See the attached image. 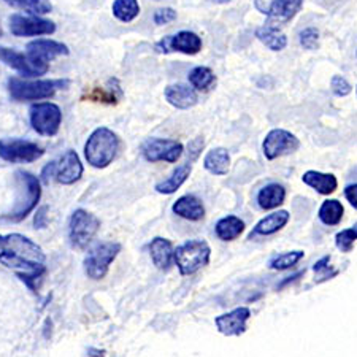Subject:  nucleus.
Returning <instances> with one entry per match:
<instances>
[{
  "label": "nucleus",
  "mask_w": 357,
  "mask_h": 357,
  "mask_svg": "<svg viewBox=\"0 0 357 357\" xmlns=\"http://www.w3.org/2000/svg\"><path fill=\"white\" fill-rule=\"evenodd\" d=\"M286 200V189L283 184L270 183L257 194V204L262 210H273L283 205Z\"/></svg>",
  "instance_id": "25"
},
{
  "label": "nucleus",
  "mask_w": 357,
  "mask_h": 357,
  "mask_svg": "<svg viewBox=\"0 0 357 357\" xmlns=\"http://www.w3.org/2000/svg\"><path fill=\"white\" fill-rule=\"evenodd\" d=\"M298 40H301V45L305 50H310V51L318 50L319 32L313 27H308V29H305L303 32H301V37H298Z\"/></svg>",
  "instance_id": "37"
},
{
  "label": "nucleus",
  "mask_w": 357,
  "mask_h": 357,
  "mask_svg": "<svg viewBox=\"0 0 357 357\" xmlns=\"http://www.w3.org/2000/svg\"><path fill=\"white\" fill-rule=\"evenodd\" d=\"M343 213L344 208L342 202H338L337 199H329L322 202L318 216L321 222L326 224V226H337L343 220Z\"/></svg>",
  "instance_id": "29"
},
{
  "label": "nucleus",
  "mask_w": 357,
  "mask_h": 357,
  "mask_svg": "<svg viewBox=\"0 0 357 357\" xmlns=\"http://www.w3.org/2000/svg\"><path fill=\"white\" fill-rule=\"evenodd\" d=\"M68 86L67 79H40V82H26L21 78L8 79V92L11 99L16 102L24 100H42L50 99L56 94L57 89H64Z\"/></svg>",
  "instance_id": "4"
},
{
  "label": "nucleus",
  "mask_w": 357,
  "mask_h": 357,
  "mask_svg": "<svg viewBox=\"0 0 357 357\" xmlns=\"http://www.w3.org/2000/svg\"><path fill=\"white\" fill-rule=\"evenodd\" d=\"M184 148L180 142L167 140V138H151L143 145V156L148 162L175 164L183 156Z\"/></svg>",
  "instance_id": "14"
},
{
  "label": "nucleus",
  "mask_w": 357,
  "mask_h": 357,
  "mask_svg": "<svg viewBox=\"0 0 357 357\" xmlns=\"http://www.w3.org/2000/svg\"><path fill=\"white\" fill-rule=\"evenodd\" d=\"M331 88H332L333 94H335L337 97L349 96L351 91H353V86H351V84L348 83V79L343 78L342 75H335V77L332 78Z\"/></svg>",
  "instance_id": "38"
},
{
  "label": "nucleus",
  "mask_w": 357,
  "mask_h": 357,
  "mask_svg": "<svg viewBox=\"0 0 357 357\" xmlns=\"http://www.w3.org/2000/svg\"><path fill=\"white\" fill-rule=\"evenodd\" d=\"M45 154V149L37 143L21 138H3L0 140V158L11 164L36 162Z\"/></svg>",
  "instance_id": "9"
},
{
  "label": "nucleus",
  "mask_w": 357,
  "mask_h": 357,
  "mask_svg": "<svg viewBox=\"0 0 357 357\" xmlns=\"http://www.w3.org/2000/svg\"><path fill=\"white\" fill-rule=\"evenodd\" d=\"M121 248L123 246L118 241H100L92 246L84 259V273L94 281L105 278L110 266L121 252Z\"/></svg>",
  "instance_id": "6"
},
{
  "label": "nucleus",
  "mask_w": 357,
  "mask_h": 357,
  "mask_svg": "<svg viewBox=\"0 0 357 357\" xmlns=\"http://www.w3.org/2000/svg\"><path fill=\"white\" fill-rule=\"evenodd\" d=\"M33 226L37 229H45L48 226V206H42L33 218Z\"/></svg>",
  "instance_id": "40"
},
{
  "label": "nucleus",
  "mask_w": 357,
  "mask_h": 357,
  "mask_svg": "<svg viewBox=\"0 0 357 357\" xmlns=\"http://www.w3.org/2000/svg\"><path fill=\"white\" fill-rule=\"evenodd\" d=\"M10 31L16 37H36V36H51L56 32V24L53 21L37 18V16L11 15Z\"/></svg>",
  "instance_id": "13"
},
{
  "label": "nucleus",
  "mask_w": 357,
  "mask_h": 357,
  "mask_svg": "<svg viewBox=\"0 0 357 357\" xmlns=\"http://www.w3.org/2000/svg\"><path fill=\"white\" fill-rule=\"evenodd\" d=\"M191 172H192V164L191 162H186L184 165H180L176 170H174V174L167 178V180L156 184V191L159 194H167V195L176 192L178 189H180L183 184L188 181V178H189V175H191Z\"/></svg>",
  "instance_id": "27"
},
{
  "label": "nucleus",
  "mask_w": 357,
  "mask_h": 357,
  "mask_svg": "<svg viewBox=\"0 0 357 357\" xmlns=\"http://www.w3.org/2000/svg\"><path fill=\"white\" fill-rule=\"evenodd\" d=\"M121 140L108 128H97L84 145V156L94 169H107L118 156Z\"/></svg>",
  "instance_id": "2"
},
{
  "label": "nucleus",
  "mask_w": 357,
  "mask_h": 357,
  "mask_svg": "<svg viewBox=\"0 0 357 357\" xmlns=\"http://www.w3.org/2000/svg\"><path fill=\"white\" fill-rule=\"evenodd\" d=\"M329 264H331V256H324L314 264L313 272L316 275V283H324V281L335 278L338 275V270L332 268Z\"/></svg>",
  "instance_id": "34"
},
{
  "label": "nucleus",
  "mask_w": 357,
  "mask_h": 357,
  "mask_svg": "<svg viewBox=\"0 0 357 357\" xmlns=\"http://www.w3.org/2000/svg\"><path fill=\"white\" fill-rule=\"evenodd\" d=\"M189 83L197 91H208L216 84V77L208 67H195L189 72Z\"/></svg>",
  "instance_id": "30"
},
{
  "label": "nucleus",
  "mask_w": 357,
  "mask_h": 357,
  "mask_svg": "<svg viewBox=\"0 0 357 357\" xmlns=\"http://www.w3.org/2000/svg\"><path fill=\"white\" fill-rule=\"evenodd\" d=\"M149 256H151L154 266L162 272H167L172 266V259H174V245L164 237L153 238L149 243Z\"/></svg>",
  "instance_id": "21"
},
{
  "label": "nucleus",
  "mask_w": 357,
  "mask_h": 357,
  "mask_svg": "<svg viewBox=\"0 0 357 357\" xmlns=\"http://www.w3.org/2000/svg\"><path fill=\"white\" fill-rule=\"evenodd\" d=\"M86 99L92 102L108 103V105H116L119 100V94L114 92V89H105V88H94L88 92Z\"/></svg>",
  "instance_id": "36"
},
{
  "label": "nucleus",
  "mask_w": 357,
  "mask_h": 357,
  "mask_svg": "<svg viewBox=\"0 0 357 357\" xmlns=\"http://www.w3.org/2000/svg\"><path fill=\"white\" fill-rule=\"evenodd\" d=\"M302 181L322 195H331L335 192L338 188V181L335 175L321 174V172H316V170L305 172L302 176Z\"/></svg>",
  "instance_id": "23"
},
{
  "label": "nucleus",
  "mask_w": 357,
  "mask_h": 357,
  "mask_svg": "<svg viewBox=\"0 0 357 357\" xmlns=\"http://www.w3.org/2000/svg\"><path fill=\"white\" fill-rule=\"evenodd\" d=\"M256 37L272 51H283L287 45V37L278 27L272 24L259 27L256 31Z\"/></svg>",
  "instance_id": "28"
},
{
  "label": "nucleus",
  "mask_w": 357,
  "mask_h": 357,
  "mask_svg": "<svg viewBox=\"0 0 357 357\" xmlns=\"http://www.w3.org/2000/svg\"><path fill=\"white\" fill-rule=\"evenodd\" d=\"M16 184H18V197H16L15 206L5 218L13 222H20L26 220L29 213L37 206L42 197V188H40L38 178L24 170L16 172Z\"/></svg>",
  "instance_id": "3"
},
{
  "label": "nucleus",
  "mask_w": 357,
  "mask_h": 357,
  "mask_svg": "<svg viewBox=\"0 0 357 357\" xmlns=\"http://www.w3.org/2000/svg\"><path fill=\"white\" fill-rule=\"evenodd\" d=\"M0 37H2V29H0Z\"/></svg>",
  "instance_id": "46"
},
{
  "label": "nucleus",
  "mask_w": 357,
  "mask_h": 357,
  "mask_svg": "<svg viewBox=\"0 0 357 357\" xmlns=\"http://www.w3.org/2000/svg\"><path fill=\"white\" fill-rule=\"evenodd\" d=\"M88 356H105V351H97V349H88Z\"/></svg>",
  "instance_id": "45"
},
{
  "label": "nucleus",
  "mask_w": 357,
  "mask_h": 357,
  "mask_svg": "<svg viewBox=\"0 0 357 357\" xmlns=\"http://www.w3.org/2000/svg\"><path fill=\"white\" fill-rule=\"evenodd\" d=\"M344 197L348 199L349 205L354 206V210L357 208V184H349V186L344 189Z\"/></svg>",
  "instance_id": "41"
},
{
  "label": "nucleus",
  "mask_w": 357,
  "mask_h": 357,
  "mask_svg": "<svg viewBox=\"0 0 357 357\" xmlns=\"http://www.w3.org/2000/svg\"><path fill=\"white\" fill-rule=\"evenodd\" d=\"M165 100L169 102L172 107L178 108V110H189V108L197 105L199 96L192 86L176 83L167 86Z\"/></svg>",
  "instance_id": "19"
},
{
  "label": "nucleus",
  "mask_w": 357,
  "mask_h": 357,
  "mask_svg": "<svg viewBox=\"0 0 357 357\" xmlns=\"http://www.w3.org/2000/svg\"><path fill=\"white\" fill-rule=\"evenodd\" d=\"M301 148V140L284 129H273L264 138L262 151L264 156L268 160H275L278 158L287 156V154L296 153Z\"/></svg>",
  "instance_id": "11"
},
{
  "label": "nucleus",
  "mask_w": 357,
  "mask_h": 357,
  "mask_svg": "<svg viewBox=\"0 0 357 357\" xmlns=\"http://www.w3.org/2000/svg\"><path fill=\"white\" fill-rule=\"evenodd\" d=\"M215 232L216 237L222 241H234L245 232V221L234 215L224 216L222 220L216 222Z\"/></svg>",
  "instance_id": "26"
},
{
  "label": "nucleus",
  "mask_w": 357,
  "mask_h": 357,
  "mask_svg": "<svg viewBox=\"0 0 357 357\" xmlns=\"http://www.w3.org/2000/svg\"><path fill=\"white\" fill-rule=\"evenodd\" d=\"M26 56L29 59L46 72L50 70V61L70 53L67 45L54 42V40H33V42L26 46Z\"/></svg>",
  "instance_id": "12"
},
{
  "label": "nucleus",
  "mask_w": 357,
  "mask_h": 357,
  "mask_svg": "<svg viewBox=\"0 0 357 357\" xmlns=\"http://www.w3.org/2000/svg\"><path fill=\"white\" fill-rule=\"evenodd\" d=\"M114 18L121 22H130L140 15V5L138 0H114L113 3Z\"/></svg>",
  "instance_id": "31"
},
{
  "label": "nucleus",
  "mask_w": 357,
  "mask_h": 357,
  "mask_svg": "<svg viewBox=\"0 0 357 357\" xmlns=\"http://www.w3.org/2000/svg\"><path fill=\"white\" fill-rule=\"evenodd\" d=\"M305 256L303 251H289L283 252V255L275 256L272 261L268 262V267L272 270H287L294 266H297Z\"/></svg>",
  "instance_id": "33"
},
{
  "label": "nucleus",
  "mask_w": 357,
  "mask_h": 357,
  "mask_svg": "<svg viewBox=\"0 0 357 357\" xmlns=\"http://www.w3.org/2000/svg\"><path fill=\"white\" fill-rule=\"evenodd\" d=\"M256 8L268 16L267 24L278 27L287 24L301 11L303 0H255Z\"/></svg>",
  "instance_id": "10"
},
{
  "label": "nucleus",
  "mask_w": 357,
  "mask_h": 357,
  "mask_svg": "<svg viewBox=\"0 0 357 357\" xmlns=\"http://www.w3.org/2000/svg\"><path fill=\"white\" fill-rule=\"evenodd\" d=\"M100 229L99 218L83 208H78L72 213L70 224H68V238L77 250H84L92 240L96 238Z\"/></svg>",
  "instance_id": "7"
},
{
  "label": "nucleus",
  "mask_w": 357,
  "mask_h": 357,
  "mask_svg": "<svg viewBox=\"0 0 357 357\" xmlns=\"http://www.w3.org/2000/svg\"><path fill=\"white\" fill-rule=\"evenodd\" d=\"M289 218L291 215L286 210L275 211L272 215L266 216L264 220H261L256 224L255 230L250 234V240L259 237V235H261V237H267V235H273L276 232H280V230L289 222Z\"/></svg>",
  "instance_id": "22"
},
{
  "label": "nucleus",
  "mask_w": 357,
  "mask_h": 357,
  "mask_svg": "<svg viewBox=\"0 0 357 357\" xmlns=\"http://www.w3.org/2000/svg\"><path fill=\"white\" fill-rule=\"evenodd\" d=\"M175 215H178L183 220L188 221H202L205 218V206L202 200L195 197V195H183L178 199L174 206H172Z\"/></svg>",
  "instance_id": "20"
},
{
  "label": "nucleus",
  "mask_w": 357,
  "mask_h": 357,
  "mask_svg": "<svg viewBox=\"0 0 357 357\" xmlns=\"http://www.w3.org/2000/svg\"><path fill=\"white\" fill-rule=\"evenodd\" d=\"M0 264L13 268L31 289H36V281L46 272L43 250L21 234L0 235Z\"/></svg>",
  "instance_id": "1"
},
{
  "label": "nucleus",
  "mask_w": 357,
  "mask_h": 357,
  "mask_svg": "<svg viewBox=\"0 0 357 357\" xmlns=\"http://www.w3.org/2000/svg\"><path fill=\"white\" fill-rule=\"evenodd\" d=\"M0 61H2L3 64H7L8 67L15 68L16 72H20L22 77L26 78L42 77V75L46 73V70L33 64L27 56L18 53L16 50L3 48V46H0Z\"/></svg>",
  "instance_id": "18"
},
{
  "label": "nucleus",
  "mask_w": 357,
  "mask_h": 357,
  "mask_svg": "<svg viewBox=\"0 0 357 357\" xmlns=\"http://www.w3.org/2000/svg\"><path fill=\"white\" fill-rule=\"evenodd\" d=\"M303 275H305V270H302V272H298V273L292 275V276H287V280H284L283 283H281V284L278 286V289H283V287H286L289 283H294V281L298 280V276H303Z\"/></svg>",
  "instance_id": "44"
},
{
  "label": "nucleus",
  "mask_w": 357,
  "mask_h": 357,
  "mask_svg": "<svg viewBox=\"0 0 357 357\" xmlns=\"http://www.w3.org/2000/svg\"><path fill=\"white\" fill-rule=\"evenodd\" d=\"M176 20V11L174 8H160L154 13V22L158 26H165Z\"/></svg>",
  "instance_id": "39"
},
{
  "label": "nucleus",
  "mask_w": 357,
  "mask_h": 357,
  "mask_svg": "<svg viewBox=\"0 0 357 357\" xmlns=\"http://www.w3.org/2000/svg\"><path fill=\"white\" fill-rule=\"evenodd\" d=\"M251 318V310L248 307H238L232 312L224 313L215 319L216 329L226 337H240L248 329V319Z\"/></svg>",
  "instance_id": "16"
},
{
  "label": "nucleus",
  "mask_w": 357,
  "mask_h": 357,
  "mask_svg": "<svg viewBox=\"0 0 357 357\" xmlns=\"http://www.w3.org/2000/svg\"><path fill=\"white\" fill-rule=\"evenodd\" d=\"M204 167L211 175L224 176L230 170V154L226 148H213L211 151L206 153L204 159Z\"/></svg>",
  "instance_id": "24"
},
{
  "label": "nucleus",
  "mask_w": 357,
  "mask_h": 357,
  "mask_svg": "<svg viewBox=\"0 0 357 357\" xmlns=\"http://www.w3.org/2000/svg\"><path fill=\"white\" fill-rule=\"evenodd\" d=\"M53 175H54V162H50L42 172V180L45 183H50V178Z\"/></svg>",
  "instance_id": "42"
},
{
  "label": "nucleus",
  "mask_w": 357,
  "mask_h": 357,
  "mask_svg": "<svg viewBox=\"0 0 357 357\" xmlns=\"http://www.w3.org/2000/svg\"><path fill=\"white\" fill-rule=\"evenodd\" d=\"M29 113H31V126L37 134L53 137L59 132L62 123V112L56 103H33Z\"/></svg>",
  "instance_id": "8"
},
{
  "label": "nucleus",
  "mask_w": 357,
  "mask_h": 357,
  "mask_svg": "<svg viewBox=\"0 0 357 357\" xmlns=\"http://www.w3.org/2000/svg\"><path fill=\"white\" fill-rule=\"evenodd\" d=\"M202 148H204V140H202V138H197V140L191 142V145H189V149H191L189 153H192L194 158H197V154Z\"/></svg>",
  "instance_id": "43"
},
{
  "label": "nucleus",
  "mask_w": 357,
  "mask_h": 357,
  "mask_svg": "<svg viewBox=\"0 0 357 357\" xmlns=\"http://www.w3.org/2000/svg\"><path fill=\"white\" fill-rule=\"evenodd\" d=\"M3 2L15 8L29 11L32 15H46L53 10L50 0H3Z\"/></svg>",
  "instance_id": "32"
},
{
  "label": "nucleus",
  "mask_w": 357,
  "mask_h": 357,
  "mask_svg": "<svg viewBox=\"0 0 357 357\" xmlns=\"http://www.w3.org/2000/svg\"><path fill=\"white\" fill-rule=\"evenodd\" d=\"M83 164L79 156L75 151H67L59 159V162H54V180L59 184H73L83 176Z\"/></svg>",
  "instance_id": "17"
},
{
  "label": "nucleus",
  "mask_w": 357,
  "mask_h": 357,
  "mask_svg": "<svg viewBox=\"0 0 357 357\" xmlns=\"http://www.w3.org/2000/svg\"><path fill=\"white\" fill-rule=\"evenodd\" d=\"M156 50L159 53H170V51H178V53L183 54H197L202 50V38L197 33L189 32V31H181L178 32L176 36L165 37L164 40L156 45Z\"/></svg>",
  "instance_id": "15"
},
{
  "label": "nucleus",
  "mask_w": 357,
  "mask_h": 357,
  "mask_svg": "<svg viewBox=\"0 0 357 357\" xmlns=\"http://www.w3.org/2000/svg\"><path fill=\"white\" fill-rule=\"evenodd\" d=\"M211 248L205 240H189L174 250V259L183 276H191L210 264Z\"/></svg>",
  "instance_id": "5"
},
{
  "label": "nucleus",
  "mask_w": 357,
  "mask_h": 357,
  "mask_svg": "<svg viewBox=\"0 0 357 357\" xmlns=\"http://www.w3.org/2000/svg\"><path fill=\"white\" fill-rule=\"evenodd\" d=\"M357 238V227L344 229L335 235V245L342 252H351Z\"/></svg>",
  "instance_id": "35"
}]
</instances>
